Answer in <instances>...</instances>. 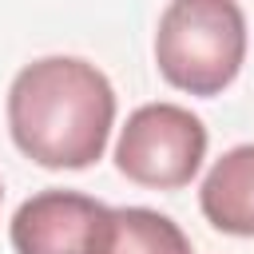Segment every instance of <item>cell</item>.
Here are the masks:
<instances>
[{
    "label": "cell",
    "mask_w": 254,
    "mask_h": 254,
    "mask_svg": "<svg viewBox=\"0 0 254 254\" xmlns=\"http://www.w3.org/2000/svg\"><path fill=\"white\" fill-rule=\"evenodd\" d=\"M115 123V91L107 75L79 56H44L8 87L12 143L48 171L91 167Z\"/></svg>",
    "instance_id": "obj_1"
},
{
    "label": "cell",
    "mask_w": 254,
    "mask_h": 254,
    "mask_svg": "<svg viewBox=\"0 0 254 254\" xmlns=\"http://www.w3.org/2000/svg\"><path fill=\"white\" fill-rule=\"evenodd\" d=\"M246 60V16L238 0H171L155 32L159 75L190 95H218Z\"/></svg>",
    "instance_id": "obj_2"
},
{
    "label": "cell",
    "mask_w": 254,
    "mask_h": 254,
    "mask_svg": "<svg viewBox=\"0 0 254 254\" xmlns=\"http://www.w3.org/2000/svg\"><path fill=\"white\" fill-rule=\"evenodd\" d=\"M206 155V127L179 103H143L127 115V127L115 143V167L155 190L187 187Z\"/></svg>",
    "instance_id": "obj_3"
},
{
    "label": "cell",
    "mask_w": 254,
    "mask_h": 254,
    "mask_svg": "<svg viewBox=\"0 0 254 254\" xmlns=\"http://www.w3.org/2000/svg\"><path fill=\"white\" fill-rule=\"evenodd\" d=\"M103 202L79 190H40L20 202L12 214V250L16 254H91L107 222Z\"/></svg>",
    "instance_id": "obj_4"
},
{
    "label": "cell",
    "mask_w": 254,
    "mask_h": 254,
    "mask_svg": "<svg viewBox=\"0 0 254 254\" xmlns=\"http://www.w3.org/2000/svg\"><path fill=\"white\" fill-rule=\"evenodd\" d=\"M198 206L214 230L254 238V143L230 147L206 171Z\"/></svg>",
    "instance_id": "obj_5"
},
{
    "label": "cell",
    "mask_w": 254,
    "mask_h": 254,
    "mask_svg": "<svg viewBox=\"0 0 254 254\" xmlns=\"http://www.w3.org/2000/svg\"><path fill=\"white\" fill-rule=\"evenodd\" d=\"M91 254H194L183 226L151 206H111Z\"/></svg>",
    "instance_id": "obj_6"
},
{
    "label": "cell",
    "mask_w": 254,
    "mask_h": 254,
    "mask_svg": "<svg viewBox=\"0 0 254 254\" xmlns=\"http://www.w3.org/2000/svg\"><path fill=\"white\" fill-rule=\"evenodd\" d=\"M0 198H4V187H0Z\"/></svg>",
    "instance_id": "obj_7"
}]
</instances>
